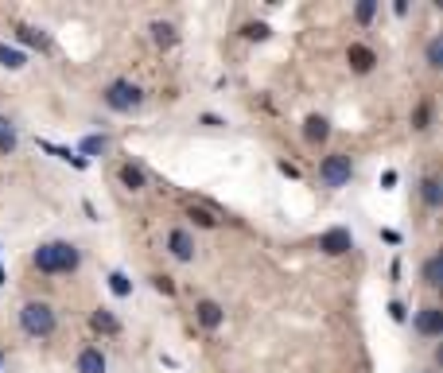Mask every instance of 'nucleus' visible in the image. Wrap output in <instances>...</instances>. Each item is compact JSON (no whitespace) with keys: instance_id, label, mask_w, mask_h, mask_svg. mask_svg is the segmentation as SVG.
I'll return each instance as SVG.
<instances>
[{"instance_id":"f257e3e1","label":"nucleus","mask_w":443,"mask_h":373,"mask_svg":"<svg viewBox=\"0 0 443 373\" xmlns=\"http://www.w3.org/2000/svg\"><path fill=\"white\" fill-rule=\"evenodd\" d=\"M35 268L40 272H47V276H62V272H74V268L82 265V253L70 241H47V245H40L35 249Z\"/></svg>"},{"instance_id":"f03ea898","label":"nucleus","mask_w":443,"mask_h":373,"mask_svg":"<svg viewBox=\"0 0 443 373\" xmlns=\"http://www.w3.org/2000/svg\"><path fill=\"white\" fill-rule=\"evenodd\" d=\"M20 327L31 334V338H51L59 319H55V307L51 304H40V300H31V304L20 307Z\"/></svg>"},{"instance_id":"7ed1b4c3","label":"nucleus","mask_w":443,"mask_h":373,"mask_svg":"<svg viewBox=\"0 0 443 373\" xmlns=\"http://www.w3.org/2000/svg\"><path fill=\"white\" fill-rule=\"evenodd\" d=\"M140 101H144V94H140L137 82L117 78V82H109V86H105V105L113 109V113H132Z\"/></svg>"},{"instance_id":"20e7f679","label":"nucleus","mask_w":443,"mask_h":373,"mask_svg":"<svg viewBox=\"0 0 443 373\" xmlns=\"http://www.w3.org/2000/svg\"><path fill=\"white\" fill-rule=\"evenodd\" d=\"M350 175H354V159L346 156V152H335V156H327L323 164H319V179H323V186H346Z\"/></svg>"},{"instance_id":"39448f33","label":"nucleus","mask_w":443,"mask_h":373,"mask_svg":"<svg viewBox=\"0 0 443 373\" xmlns=\"http://www.w3.org/2000/svg\"><path fill=\"white\" fill-rule=\"evenodd\" d=\"M319 249H323L327 257H342V253H350V249H354V234H350V229H342V226L327 229V234L319 237Z\"/></svg>"},{"instance_id":"423d86ee","label":"nucleus","mask_w":443,"mask_h":373,"mask_svg":"<svg viewBox=\"0 0 443 373\" xmlns=\"http://www.w3.org/2000/svg\"><path fill=\"white\" fill-rule=\"evenodd\" d=\"M168 249H171V257H175V261H195V241H191L187 229H171Z\"/></svg>"},{"instance_id":"0eeeda50","label":"nucleus","mask_w":443,"mask_h":373,"mask_svg":"<svg viewBox=\"0 0 443 373\" xmlns=\"http://www.w3.org/2000/svg\"><path fill=\"white\" fill-rule=\"evenodd\" d=\"M416 331L428 334V338H435V334L443 331V311L440 307H420V315H416Z\"/></svg>"},{"instance_id":"6e6552de","label":"nucleus","mask_w":443,"mask_h":373,"mask_svg":"<svg viewBox=\"0 0 443 373\" xmlns=\"http://www.w3.org/2000/svg\"><path fill=\"white\" fill-rule=\"evenodd\" d=\"M195 311H198V323L207 327V331H218V327H222V319H226V311H222V307H218L214 300H202V304H198Z\"/></svg>"},{"instance_id":"1a4fd4ad","label":"nucleus","mask_w":443,"mask_h":373,"mask_svg":"<svg viewBox=\"0 0 443 373\" xmlns=\"http://www.w3.org/2000/svg\"><path fill=\"white\" fill-rule=\"evenodd\" d=\"M78 373H105V354L98 346H86L78 354Z\"/></svg>"},{"instance_id":"9d476101","label":"nucleus","mask_w":443,"mask_h":373,"mask_svg":"<svg viewBox=\"0 0 443 373\" xmlns=\"http://www.w3.org/2000/svg\"><path fill=\"white\" fill-rule=\"evenodd\" d=\"M16 144H20L16 125H12L8 117H0V156H12V152H16Z\"/></svg>"},{"instance_id":"9b49d317","label":"nucleus","mask_w":443,"mask_h":373,"mask_svg":"<svg viewBox=\"0 0 443 373\" xmlns=\"http://www.w3.org/2000/svg\"><path fill=\"white\" fill-rule=\"evenodd\" d=\"M374 51L370 47H362V43H354V47H350V67L358 70V74H370V70H374Z\"/></svg>"},{"instance_id":"f8f14e48","label":"nucleus","mask_w":443,"mask_h":373,"mask_svg":"<svg viewBox=\"0 0 443 373\" xmlns=\"http://www.w3.org/2000/svg\"><path fill=\"white\" fill-rule=\"evenodd\" d=\"M327 132H331V125H327V117H307L304 121V137L311 140V144H319V140H327Z\"/></svg>"},{"instance_id":"ddd939ff","label":"nucleus","mask_w":443,"mask_h":373,"mask_svg":"<svg viewBox=\"0 0 443 373\" xmlns=\"http://www.w3.org/2000/svg\"><path fill=\"white\" fill-rule=\"evenodd\" d=\"M424 284L428 288L443 284V257H428V261H424Z\"/></svg>"},{"instance_id":"4468645a","label":"nucleus","mask_w":443,"mask_h":373,"mask_svg":"<svg viewBox=\"0 0 443 373\" xmlns=\"http://www.w3.org/2000/svg\"><path fill=\"white\" fill-rule=\"evenodd\" d=\"M24 51L8 47V43H0V67H8V70H24Z\"/></svg>"},{"instance_id":"2eb2a0df","label":"nucleus","mask_w":443,"mask_h":373,"mask_svg":"<svg viewBox=\"0 0 443 373\" xmlns=\"http://www.w3.org/2000/svg\"><path fill=\"white\" fill-rule=\"evenodd\" d=\"M40 148L43 152H51V156H59V159H67V164H74V167H86V159L82 156H74L70 148H59V144H47V140H40Z\"/></svg>"},{"instance_id":"dca6fc26","label":"nucleus","mask_w":443,"mask_h":373,"mask_svg":"<svg viewBox=\"0 0 443 373\" xmlns=\"http://www.w3.org/2000/svg\"><path fill=\"white\" fill-rule=\"evenodd\" d=\"M152 40H156V47H175V28L171 24H152Z\"/></svg>"},{"instance_id":"f3484780","label":"nucleus","mask_w":443,"mask_h":373,"mask_svg":"<svg viewBox=\"0 0 443 373\" xmlns=\"http://www.w3.org/2000/svg\"><path fill=\"white\" fill-rule=\"evenodd\" d=\"M16 40L28 43V47H47V35H43V31H35V28H28V24H24V28H16Z\"/></svg>"},{"instance_id":"a211bd4d","label":"nucleus","mask_w":443,"mask_h":373,"mask_svg":"<svg viewBox=\"0 0 443 373\" xmlns=\"http://www.w3.org/2000/svg\"><path fill=\"white\" fill-rule=\"evenodd\" d=\"M121 183H125L128 191H140V186H144V171L132 167V164H125V167H121Z\"/></svg>"},{"instance_id":"6ab92c4d","label":"nucleus","mask_w":443,"mask_h":373,"mask_svg":"<svg viewBox=\"0 0 443 373\" xmlns=\"http://www.w3.org/2000/svg\"><path fill=\"white\" fill-rule=\"evenodd\" d=\"M82 152H86V156H105L109 140L105 137H86V140H82ZM86 156H82V159H86Z\"/></svg>"},{"instance_id":"aec40b11","label":"nucleus","mask_w":443,"mask_h":373,"mask_svg":"<svg viewBox=\"0 0 443 373\" xmlns=\"http://www.w3.org/2000/svg\"><path fill=\"white\" fill-rule=\"evenodd\" d=\"M94 327H98V331H105V334H117L121 331V323L105 311V307H101V311H94Z\"/></svg>"},{"instance_id":"412c9836","label":"nucleus","mask_w":443,"mask_h":373,"mask_svg":"<svg viewBox=\"0 0 443 373\" xmlns=\"http://www.w3.org/2000/svg\"><path fill=\"white\" fill-rule=\"evenodd\" d=\"M424 202H428V207H440V202H443L440 179H424Z\"/></svg>"},{"instance_id":"4be33fe9","label":"nucleus","mask_w":443,"mask_h":373,"mask_svg":"<svg viewBox=\"0 0 443 373\" xmlns=\"http://www.w3.org/2000/svg\"><path fill=\"white\" fill-rule=\"evenodd\" d=\"M109 288H113V295H128L132 292V280H128L125 272H113L109 276Z\"/></svg>"},{"instance_id":"5701e85b","label":"nucleus","mask_w":443,"mask_h":373,"mask_svg":"<svg viewBox=\"0 0 443 373\" xmlns=\"http://www.w3.org/2000/svg\"><path fill=\"white\" fill-rule=\"evenodd\" d=\"M374 12H377V0H362L354 16H358V24H370V20H374Z\"/></svg>"},{"instance_id":"b1692460","label":"nucleus","mask_w":443,"mask_h":373,"mask_svg":"<svg viewBox=\"0 0 443 373\" xmlns=\"http://www.w3.org/2000/svg\"><path fill=\"white\" fill-rule=\"evenodd\" d=\"M428 67H443V40L428 43Z\"/></svg>"},{"instance_id":"393cba45","label":"nucleus","mask_w":443,"mask_h":373,"mask_svg":"<svg viewBox=\"0 0 443 373\" xmlns=\"http://www.w3.org/2000/svg\"><path fill=\"white\" fill-rule=\"evenodd\" d=\"M241 31H245V40H257V43L268 40V24H245Z\"/></svg>"},{"instance_id":"a878e982","label":"nucleus","mask_w":443,"mask_h":373,"mask_svg":"<svg viewBox=\"0 0 443 373\" xmlns=\"http://www.w3.org/2000/svg\"><path fill=\"white\" fill-rule=\"evenodd\" d=\"M152 284H156V292H164V295H171V292H175V284H171V276H156Z\"/></svg>"},{"instance_id":"bb28decb","label":"nucleus","mask_w":443,"mask_h":373,"mask_svg":"<svg viewBox=\"0 0 443 373\" xmlns=\"http://www.w3.org/2000/svg\"><path fill=\"white\" fill-rule=\"evenodd\" d=\"M191 218H195L198 226H207V229H210V226H214V218H210V214H207V210H191Z\"/></svg>"},{"instance_id":"cd10ccee","label":"nucleus","mask_w":443,"mask_h":373,"mask_svg":"<svg viewBox=\"0 0 443 373\" xmlns=\"http://www.w3.org/2000/svg\"><path fill=\"white\" fill-rule=\"evenodd\" d=\"M428 117H432V109H428V105L416 109V128H428Z\"/></svg>"},{"instance_id":"c85d7f7f","label":"nucleus","mask_w":443,"mask_h":373,"mask_svg":"<svg viewBox=\"0 0 443 373\" xmlns=\"http://www.w3.org/2000/svg\"><path fill=\"white\" fill-rule=\"evenodd\" d=\"M389 315H393L397 323H401V319H404V307H401V304H389Z\"/></svg>"},{"instance_id":"c756f323","label":"nucleus","mask_w":443,"mask_h":373,"mask_svg":"<svg viewBox=\"0 0 443 373\" xmlns=\"http://www.w3.org/2000/svg\"><path fill=\"white\" fill-rule=\"evenodd\" d=\"M0 284H4V268H0Z\"/></svg>"}]
</instances>
